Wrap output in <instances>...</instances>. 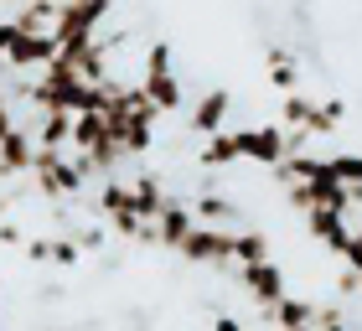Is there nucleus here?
<instances>
[{"instance_id":"7","label":"nucleus","mask_w":362,"mask_h":331,"mask_svg":"<svg viewBox=\"0 0 362 331\" xmlns=\"http://www.w3.org/2000/svg\"><path fill=\"white\" fill-rule=\"evenodd\" d=\"M332 171H337V181H347V187H362V156H337Z\"/></svg>"},{"instance_id":"6","label":"nucleus","mask_w":362,"mask_h":331,"mask_svg":"<svg viewBox=\"0 0 362 331\" xmlns=\"http://www.w3.org/2000/svg\"><path fill=\"white\" fill-rule=\"evenodd\" d=\"M145 93H151V104L160 114H176L181 109V83H176V73H145Z\"/></svg>"},{"instance_id":"3","label":"nucleus","mask_w":362,"mask_h":331,"mask_svg":"<svg viewBox=\"0 0 362 331\" xmlns=\"http://www.w3.org/2000/svg\"><path fill=\"white\" fill-rule=\"evenodd\" d=\"M37 135H31L26 124H16L6 140H0V176H21V171H31L37 166Z\"/></svg>"},{"instance_id":"4","label":"nucleus","mask_w":362,"mask_h":331,"mask_svg":"<svg viewBox=\"0 0 362 331\" xmlns=\"http://www.w3.org/2000/svg\"><path fill=\"white\" fill-rule=\"evenodd\" d=\"M228 109H233V98H228L223 88L202 93V98L192 104V129H202V135H218V129L228 124Z\"/></svg>"},{"instance_id":"1","label":"nucleus","mask_w":362,"mask_h":331,"mask_svg":"<svg viewBox=\"0 0 362 331\" xmlns=\"http://www.w3.org/2000/svg\"><path fill=\"white\" fill-rule=\"evenodd\" d=\"M233 135H238V156H249L254 166H279L290 151L279 124H254V129H233Z\"/></svg>"},{"instance_id":"5","label":"nucleus","mask_w":362,"mask_h":331,"mask_svg":"<svg viewBox=\"0 0 362 331\" xmlns=\"http://www.w3.org/2000/svg\"><path fill=\"white\" fill-rule=\"evenodd\" d=\"M243 285H249L259 301H285V279H279V269L269 259H259V264H243Z\"/></svg>"},{"instance_id":"2","label":"nucleus","mask_w":362,"mask_h":331,"mask_svg":"<svg viewBox=\"0 0 362 331\" xmlns=\"http://www.w3.org/2000/svg\"><path fill=\"white\" fill-rule=\"evenodd\" d=\"M57 52H62V47H57L52 31H21L16 47L6 52V62H11V68H52Z\"/></svg>"}]
</instances>
